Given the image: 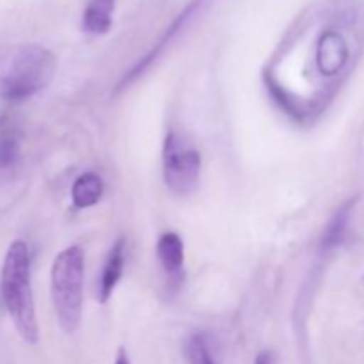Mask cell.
Wrapping results in <instances>:
<instances>
[{"mask_svg": "<svg viewBox=\"0 0 364 364\" xmlns=\"http://www.w3.org/2000/svg\"><path fill=\"white\" fill-rule=\"evenodd\" d=\"M57 70V59L41 45H23L13 52L0 75V96L9 102H23L41 92Z\"/></svg>", "mask_w": 364, "mask_h": 364, "instance_id": "cell-3", "label": "cell"}, {"mask_svg": "<svg viewBox=\"0 0 364 364\" xmlns=\"http://www.w3.org/2000/svg\"><path fill=\"white\" fill-rule=\"evenodd\" d=\"M103 191H105L103 178L95 171H87V173L80 174L71 185V201L77 210L91 208V206L98 205Z\"/></svg>", "mask_w": 364, "mask_h": 364, "instance_id": "cell-10", "label": "cell"}, {"mask_svg": "<svg viewBox=\"0 0 364 364\" xmlns=\"http://www.w3.org/2000/svg\"><path fill=\"white\" fill-rule=\"evenodd\" d=\"M0 291L18 334L27 343H36L39 326L31 284V251L23 240H14L7 247L0 270Z\"/></svg>", "mask_w": 364, "mask_h": 364, "instance_id": "cell-1", "label": "cell"}, {"mask_svg": "<svg viewBox=\"0 0 364 364\" xmlns=\"http://www.w3.org/2000/svg\"><path fill=\"white\" fill-rule=\"evenodd\" d=\"M183 352L187 364H220L215 354L212 336L205 331L191 334L185 341Z\"/></svg>", "mask_w": 364, "mask_h": 364, "instance_id": "cell-12", "label": "cell"}, {"mask_svg": "<svg viewBox=\"0 0 364 364\" xmlns=\"http://www.w3.org/2000/svg\"><path fill=\"white\" fill-rule=\"evenodd\" d=\"M350 59V46L347 38L336 28H327L315 41L313 66L326 80H333L347 68Z\"/></svg>", "mask_w": 364, "mask_h": 364, "instance_id": "cell-5", "label": "cell"}, {"mask_svg": "<svg viewBox=\"0 0 364 364\" xmlns=\"http://www.w3.org/2000/svg\"><path fill=\"white\" fill-rule=\"evenodd\" d=\"M84 251L70 245L55 256L50 272V290L60 329L73 334L82 320L84 306Z\"/></svg>", "mask_w": 364, "mask_h": 364, "instance_id": "cell-2", "label": "cell"}, {"mask_svg": "<svg viewBox=\"0 0 364 364\" xmlns=\"http://www.w3.org/2000/svg\"><path fill=\"white\" fill-rule=\"evenodd\" d=\"M124 258H127V242H124V238H117L112 247H110L109 255H107L102 276H100L98 281V299L103 304L112 297L117 283L123 277Z\"/></svg>", "mask_w": 364, "mask_h": 364, "instance_id": "cell-8", "label": "cell"}, {"mask_svg": "<svg viewBox=\"0 0 364 364\" xmlns=\"http://www.w3.org/2000/svg\"><path fill=\"white\" fill-rule=\"evenodd\" d=\"M114 364H130V358H128V354H127V350H124V348H119V352H117L116 361H114Z\"/></svg>", "mask_w": 364, "mask_h": 364, "instance_id": "cell-15", "label": "cell"}, {"mask_svg": "<svg viewBox=\"0 0 364 364\" xmlns=\"http://www.w3.org/2000/svg\"><path fill=\"white\" fill-rule=\"evenodd\" d=\"M156 258L171 283H180L185 265V245L180 235L174 231L160 235L156 242Z\"/></svg>", "mask_w": 364, "mask_h": 364, "instance_id": "cell-7", "label": "cell"}, {"mask_svg": "<svg viewBox=\"0 0 364 364\" xmlns=\"http://www.w3.org/2000/svg\"><path fill=\"white\" fill-rule=\"evenodd\" d=\"M206 4H208V0H192V2L188 4L183 11H181L180 16H178L176 20L169 25V28L164 32V36L159 39V43H156V45L153 46V48L149 50V52L146 53V55L142 57V59L139 60V63L135 64V66L132 68L127 75H124V78L121 80V87H127V85H130L135 78L141 77V75L144 73V71L148 70V68L151 66V64L155 63V60L159 59L164 52H166L167 45H171V41H173V39L176 38V36L180 34V32L183 31V28L187 27V25L191 23L196 16H199V13L205 9Z\"/></svg>", "mask_w": 364, "mask_h": 364, "instance_id": "cell-6", "label": "cell"}, {"mask_svg": "<svg viewBox=\"0 0 364 364\" xmlns=\"http://www.w3.org/2000/svg\"><path fill=\"white\" fill-rule=\"evenodd\" d=\"M116 0H89L82 16V27L92 36H103L110 31Z\"/></svg>", "mask_w": 364, "mask_h": 364, "instance_id": "cell-11", "label": "cell"}, {"mask_svg": "<svg viewBox=\"0 0 364 364\" xmlns=\"http://www.w3.org/2000/svg\"><path fill=\"white\" fill-rule=\"evenodd\" d=\"M255 364H276V359H274V354L270 350H263L256 355Z\"/></svg>", "mask_w": 364, "mask_h": 364, "instance_id": "cell-14", "label": "cell"}, {"mask_svg": "<svg viewBox=\"0 0 364 364\" xmlns=\"http://www.w3.org/2000/svg\"><path fill=\"white\" fill-rule=\"evenodd\" d=\"M162 167L167 188L176 196H187L199 183L201 153L185 144L176 132H169L164 139Z\"/></svg>", "mask_w": 364, "mask_h": 364, "instance_id": "cell-4", "label": "cell"}, {"mask_svg": "<svg viewBox=\"0 0 364 364\" xmlns=\"http://www.w3.org/2000/svg\"><path fill=\"white\" fill-rule=\"evenodd\" d=\"M20 155V139L11 128L0 130V169L11 167Z\"/></svg>", "mask_w": 364, "mask_h": 364, "instance_id": "cell-13", "label": "cell"}, {"mask_svg": "<svg viewBox=\"0 0 364 364\" xmlns=\"http://www.w3.org/2000/svg\"><path fill=\"white\" fill-rule=\"evenodd\" d=\"M355 203H358V198L347 199V201L333 213L331 220L327 223L326 230H323L322 238H320V249H322L323 252L334 251V249L340 247L345 242Z\"/></svg>", "mask_w": 364, "mask_h": 364, "instance_id": "cell-9", "label": "cell"}]
</instances>
